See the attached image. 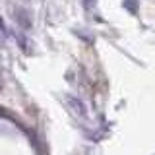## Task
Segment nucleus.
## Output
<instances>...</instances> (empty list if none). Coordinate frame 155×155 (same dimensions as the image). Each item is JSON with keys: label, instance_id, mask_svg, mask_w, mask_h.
Segmentation results:
<instances>
[{"label": "nucleus", "instance_id": "f257e3e1", "mask_svg": "<svg viewBox=\"0 0 155 155\" xmlns=\"http://www.w3.org/2000/svg\"><path fill=\"white\" fill-rule=\"evenodd\" d=\"M14 19H16L18 25H21L23 29L31 27V16H29L27 10H23V8H16V10H14Z\"/></svg>", "mask_w": 155, "mask_h": 155}, {"label": "nucleus", "instance_id": "f03ea898", "mask_svg": "<svg viewBox=\"0 0 155 155\" xmlns=\"http://www.w3.org/2000/svg\"><path fill=\"white\" fill-rule=\"evenodd\" d=\"M6 37H8V29L4 25V19L0 18V41H6Z\"/></svg>", "mask_w": 155, "mask_h": 155}]
</instances>
